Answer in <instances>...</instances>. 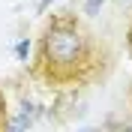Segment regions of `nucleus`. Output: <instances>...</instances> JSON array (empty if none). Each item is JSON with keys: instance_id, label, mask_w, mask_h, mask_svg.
<instances>
[{"instance_id": "nucleus-1", "label": "nucleus", "mask_w": 132, "mask_h": 132, "mask_svg": "<svg viewBox=\"0 0 132 132\" xmlns=\"http://www.w3.org/2000/svg\"><path fill=\"white\" fill-rule=\"evenodd\" d=\"M99 45L93 33L69 12H60L48 21L39 42L36 72L48 84H87L99 75Z\"/></svg>"}, {"instance_id": "nucleus-2", "label": "nucleus", "mask_w": 132, "mask_h": 132, "mask_svg": "<svg viewBox=\"0 0 132 132\" xmlns=\"http://www.w3.org/2000/svg\"><path fill=\"white\" fill-rule=\"evenodd\" d=\"M33 117H36V108H33V105H24V108H21V114H18L12 123H6V132H24L27 126L33 123Z\"/></svg>"}, {"instance_id": "nucleus-3", "label": "nucleus", "mask_w": 132, "mask_h": 132, "mask_svg": "<svg viewBox=\"0 0 132 132\" xmlns=\"http://www.w3.org/2000/svg\"><path fill=\"white\" fill-rule=\"evenodd\" d=\"M0 132H6V99L0 93Z\"/></svg>"}, {"instance_id": "nucleus-4", "label": "nucleus", "mask_w": 132, "mask_h": 132, "mask_svg": "<svg viewBox=\"0 0 132 132\" xmlns=\"http://www.w3.org/2000/svg\"><path fill=\"white\" fill-rule=\"evenodd\" d=\"M15 51H18V57H21V60H27V51H30L27 39H21V42H18V45H15Z\"/></svg>"}, {"instance_id": "nucleus-5", "label": "nucleus", "mask_w": 132, "mask_h": 132, "mask_svg": "<svg viewBox=\"0 0 132 132\" xmlns=\"http://www.w3.org/2000/svg\"><path fill=\"white\" fill-rule=\"evenodd\" d=\"M99 6H102V0H87V3H84V9H87L90 15H96V12H99Z\"/></svg>"}, {"instance_id": "nucleus-6", "label": "nucleus", "mask_w": 132, "mask_h": 132, "mask_svg": "<svg viewBox=\"0 0 132 132\" xmlns=\"http://www.w3.org/2000/svg\"><path fill=\"white\" fill-rule=\"evenodd\" d=\"M48 6H51V0H39V12H45Z\"/></svg>"}, {"instance_id": "nucleus-7", "label": "nucleus", "mask_w": 132, "mask_h": 132, "mask_svg": "<svg viewBox=\"0 0 132 132\" xmlns=\"http://www.w3.org/2000/svg\"><path fill=\"white\" fill-rule=\"evenodd\" d=\"M129 51H132V27H129Z\"/></svg>"}]
</instances>
